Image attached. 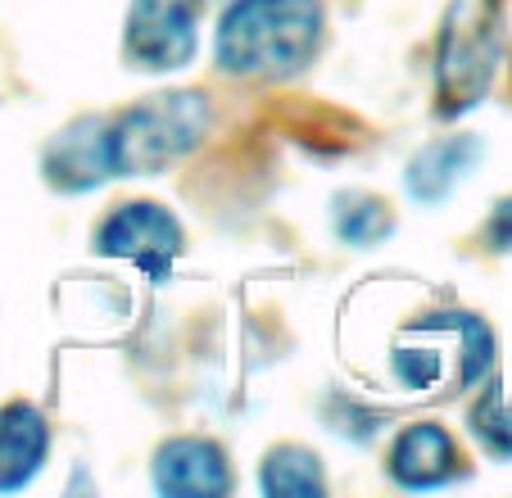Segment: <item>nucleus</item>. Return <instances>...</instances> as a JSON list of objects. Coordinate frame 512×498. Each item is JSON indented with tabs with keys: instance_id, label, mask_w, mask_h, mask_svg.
<instances>
[{
	"instance_id": "obj_10",
	"label": "nucleus",
	"mask_w": 512,
	"mask_h": 498,
	"mask_svg": "<svg viewBox=\"0 0 512 498\" xmlns=\"http://www.w3.org/2000/svg\"><path fill=\"white\" fill-rule=\"evenodd\" d=\"M476 159H481V141H472V136H449V141L426 145L413 159V168H408V191H413V200L431 204V200H440V195H449V186H454Z\"/></svg>"
},
{
	"instance_id": "obj_4",
	"label": "nucleus",
	"mask_w": 512,
	"mask_h": 498,
	"mask_svg": "<svg viewBox=\"0 0 512 498\" xmlns=\"http://www.w3.org/2000/svg\"><path fill=\"white\" fill-rule=\"evenodd\" d=\"M200 0H132L123 55L141 73H173L195 59Z\"/></svg>"
},
{
	"instance_id": "obj_7",
	"label": "nucleus",
	"mask_w": 512,
	"mask_h": 498,
	"mask_svg": "<svg viewBox=\"0 0 512 498\" xmlns=\"http://www.w3.org/2000/svg\"><path fill=\"white\" fill-rule=\"evenodd\" d=\"M390 476L404 489H440L449 480L463 476V458H458V444L445 426L435 422H417L390 449Z\"/></svg>"
},
{
	"instance_id": "obj_8",
	"label": "nucleus",
	"mask_w": 512,
	"mask_h": 498,
	"mask_svg": "<svg viewBox=\"0 0 512 498\" xmlns=\"http://www.w3.org/2000/svg\"><path fill=\"white\" fill-rule=\"evenodd\" d=\"M41 168L59 191H91L109 182L105 168V118H82L68 132H59L41 154Z\"/></svg>"
},
{
	"instance_id": "obj_11",
	"label": "nucleus",
	"mask_w": 512,
	"mask_h": 498,
	"mask_svg": "<svg viewBox=\"0 0 512 498\" xmlns=\"http://www.w3.org/2000/svg\"><path fill=\"white\" fill-rule=\"evenodd\" d=\"M259 489L272 498H304V494H327V476H322L318 453L281 444L268 453L259 471Z\"/></svg>"
},
{
	"instance_id": "obj_6",
	"label": "nucleus",
	"mask_w": 512,
	"mask_h": 498,
	"mask_svg": "<svg viewBox=\"0 0 512 498\" xmlns=\"http://www.w3.org/2000/svg\"><path fill=\"white\" fill-rule=\"evenodd\" d=\"M155 489L168 498H213L232 489L227 453L200 435H177L155 453Z\"/></svg>"
},
{
	"instance_id": "obj_12",
	"label": "nucleus",
	"mask_w": 512,
	"mask_h": 498,
	"mask_svg": "<svg viewBox=\"0 0 512 498\" xmlns=\"http://www.w3.org/2000/svg\"><path fill=\"white\" fill-rule=\"evenodd\" d=\"M472 435L499 458H512V403L503 390H485V399L472 408Z\"/></svg>"
},
{
	"instance_id": "obj_5",
	"label": "nucleus",
	"mask_w": 512,
	"mask_h": 498,
	"mask_svg": "<svg viewBox=\"0 0 512 498\" xmlns=\"http://www.w3.org/2000/svg\"><path fill=\"white\" fill-rule=\"evenodd\" d=\"M182 245H186L182 222H177L164 204H150V200H136V204L114 209L96 231L100 254L132 259L145 277H155V281H164L168 272H173Z\"/></svg>"
},
{
	"instance_id": "obj_1",
	"label": "nucleus",
	"mask_w": 512,
	"mask_h": 498,
	"mask_svg": "<svg viewBox=\"0 0 512 498\" xmlns=\"http://www.w3.org/2000/svg\"><path fill=\"white\" fill-rule=\"evenodd\" d=\"M318 0H232L218 23V68L232 77H290L322 46Z\"/></svg>"
},
{
	"instance_id": "obj_2",
	"label": "nucleus",
	"mask_w": 512,
	"mask_h": 498,
	"mask_svg": "<svg viewBox=\"0 0 512 498\" xmlns=\"http://www.w3.org/2000/svg\"><path fill=\"white\" fill-rule=\"evenodd\" d=\"M209 100L200 91H164L141 105L105 118V168L109 177H150L186 159L209 132Z\"/></svg>"
},
{
	"instance_id": "obj_9",
	"label": "nucleus",
	"mask_w": 512,
	"mask_h": 498,
	"mask_svg": "<svg viewBox=\"0 0 512 498\" xmlns=\"http://www.w3.org/2000/svg\"><path fill=\"white\" fill-rule=\"evenodd\" d=\"M50 453V426L41 408L32 403H10L0 408V494L23 489L41 471Z\"/></svg>"
},
{
	"instance_id": "obj_3",
	"label": "nucleus",
	"mask_w": 512,
	"mask_h": 498,
	"mask_svg": "<svg viewBox=\"0 0 512 498\" xmlns=\"http://www.w3.org/2000/svg\"><path fill=\"white\" fill-rule=\"evenodd\" d=\"M503 50L499 0H454L445 28H440V55H435V91L440 114L454 118L485 96Z\"/></svg>"
},
{
	"instance_id": "obj_13",
	"label": "nucleus",
	"mask_w": 512,
	"mask_h": 498,
	"mask_svg": "<svg viewBox=\"0 0 512 498\" xmlns=\"http://www.w3.org/2000/svg\"><path fill=\"white\" fill-rule=\"evenodd\" d=\"M490 240H494V249H508V245H512V200H508V204H499V213H494V222H490Z\"/></svg>"
}]
</instances>
